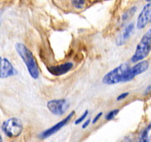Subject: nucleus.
<instances>
[{
  "label": "nucleus",
  "mask_w": 151,
  "mask_h": 142,
  "mask_svg": "<svg viewBox=\"0 0 151 142\" xmlns=\"http://www.w3.org/2000/svg\"><path fill=\"white\" fill-rule=\"evenodd\" d=\"M151 50V28L149 29L145 35L142 36L139 43L138 44L134 53L133 55L131 61L132 62H139L141 61L148 55Z\"/></svg>",
  "instance_id": "obj_2"
},
{
  "label": "nucleus",
  "mask_w": 151,
  "mask_h": 142,
  "mask_svg": "<svg viewBox=\"0 0 151 142\" xmlns=\"http://www.w3.org/2000/svg\"><path fill=\"white\" fill-rule=\"evenodd\" d=\"M87 115H88V110H86V111L84 112V114H83V115H81V116L80 117V118H78L77 120H76L75 125H79L80 123H82V121L86 119Z\"/></svg>",
  "instance_id": "obj_16"
},
{
  "label": "nucleus",
  "mask_w": 151,
  "mask_h": 142,
  "mask_svg": "<svg viewBox=\"0 0 151 142\" xmlns=\"http://www.w3.org/2000/svg\"><path fill=\"white\" fill-rule=\"evenodd\" d=\"M2 130L7 136L11 138L18 137L23 131V125L19 119L10 118L3 123Z\"/></svg>",
  "instance_id": "obj_4"
},
{
  "label": "nucleus",
  "mask_w": 151,
  "mask_h": 142,
  "mask_svg": "<svg viewBox=\"0 0 151 142\" xmlns=\"http://www.w3.org/2000/svg\"><path fill=\"white\" fill-rule=\"evenodd\" d=\"M134 25L133 23L128 25L123 30V31H122V33L119 35V37L117 38V40H116V44H117L118 45H123V44L125 43V41L129 38V36L131 35L133 30H134Z\"/></svg>",
  "instance_id": "obj_11"
},
{
  "label": "nucleus",
  "mask_w": 151,
  "mask_h": 142,
  "mask_svg": "<svg viewBox=\"0 0 151 142\" xmlns=\"http://www.w3.org/2000/svg\"><path fill=\"white\" fill-rule=\"evenodd\" d=\"M128 95H129V93H122V94H120L119 97L117 98V100H118V101H119V100H122V99H124V98H126Z\"/></svg>",
  "instance_id": "obj_18"
},
{
  "label": "nucleus",
  "mask_w": 151,
  "mask_h": 142,
  "mask_svg": "<svg viewBox=\"0 0 151 142\" xmlns=\"http://www.w3.org/2000/svg\"><path fill=\"white\" fill-rule=\"evenodd\" d=\"M0 142H3V139H2V136H0Z\"/></svg>",
  "instance_id": "obj_21"
},
{
  "label": "nucleus",
  "mask_w": 151,
  "mask_h": 142,
  "mask_svg": "<svg viewBox=\"0 0 151 142\" xmlns=\"http://www.w3.org/2000/svg\"><path fill=\"white\" fill-rule=\"evenodd\" d=\"M75 115V112L74 111H72L71 113H70V115H68V116H66L64 120H62L61 121H60L58 122L56 125H55L52 127H50V129L48 130H46L43 131L42 133H41V135H40V138H42V139H45V138H48V137L51 136L52 135H54L55 134L57 131H59L61 128H63L64 126L71 120V118L74 116Z\"/></svg>",
  "instance_id": "obj_8"
},
{
  "label": "nucleus",
  "mask_w": 151,
  "mask_h": 142,
  "mask_svg": "<svg viewBox=\"0 0 151 142\" xmlns=\"http://www.w3.org/2000/svg\"><path fill=\"white\" fill-rule=\"evenodd\" d=\"M151 22V2L147 4L140 12L137 19L136 26L138 29H144Z\"/></svg>",
  "instance_id": "obj_7"
},
{
  "label": "nucleus",
  "mask_w": 151,
  "mask_h": 142,
  "mask_svg": "<svg viewBox=\"0 0 151 142\" xmlns=\"http://www.w3.org/2000/svg\"><path fill=\"white\" fill-rule=\"evenodd\" d=\"M71 4L76 9H81L86 4V1L85 0H73V1H71Z\"/></svg>",
  "instance_id": "obj_14"
},
{
  "label": "nucleus",
  "mask_w": 151,
  "mask_h": 142,
  "mask_svg": "<svg viewBox=\"0 0 151 142\" xmlns=\"http://www.w3.org/2000/svg\"><path fill=\"white\" fill-rule=\"evenodd\" d=\"M136 11H137L136 7H133V8L128 9L127 11H125L123 14V15H122V20L123 21H127L128 19H129L131 17H133V15L134 14Z\"/></svg>",
  "instance_id": "obj_13"
},
{
  "label": "nucleus",
  "mask_w": 151,
  "mask_h": 142,
  "mask_svg": "<svg viewBox=\"0 0 151 142\" xmlns=\"http://www.w3.org/2000/svg\"><path fill=\"white\" fill-rule=\"evenodd\" d=\"M119 109H113V110H111V111H109V113L107 114L106 115V120H112L116 116V115L119 114Z\"/></svg>",
  "instance_id": "obj_15"
},
{
  "label": "nucleus",
  "mask_w": 151,
  "mask_h": 142,
  "mask_svg": "<svg viewBox=\"0 0 151 142\" xmlns=\"http://www.w3.org/2000/svg\"><path fill=\"white\" fill-rule=\"evenodd\" d=\"M90 123H91V120H90V119L86 120V122H85V123H84V124L82 125V129H86V127H87V126L90 125Z\"/></svg>",
  "instance_id": "obj_19"
},
{
  "label": "nucleus",
  "mask_w": 151,
  "mask_h": 142,
  "mask_svg": "<svg viewBox=\"0 0 151 142\" xmlns=\"http://www.w3.org/2000/svg\"><path fill=\"white\" fill-rule=\"evenodd\" d=\"M130 66L129 63H123L115 67L112 71H108V73L103 76L102 82L104 84L113 85L119 82H124L127 72L129 69Z\"/></svg>",
  "instance_id": "obj_3"
},
{
  "label": "nucleus",
  "mask_w": 151,
  "mask_h": 142,
  "mask_svg": "<svg viewBox=\"0 0 151 142\" xmlns=\"http://www.w3.org/2000/svg\"><path fill=\"white\" fill-rule=\"evenodd\" d=\"M103 115V113L102 112H100V113H98L97 115H96V117L92 120V124H96L97 121H98V120L101 118V116Z\"/></svg>",
  "instance_id": "obj_17"
},
{
  "label": "nucleus",
  "mask_w": 151,
  "mask_h": 142,
  "mask_svg": "<svg viewBox=\"0 0 151 142\" xmlns=\"http://www.w3.org/2000/svg\"><path fill=\"white\" fill-rule=\"evenodd\" d=\"M15 50L21 57L23 61L27 67V70L34 79H37L40 76V71H39V66H38L37 61L35 58L33 53L30 50L28 49L25 45L23 43L15 44Z\"/></svg>",
  "instance_id": "obj_1"
},
{
  "label": "nucleus",
  "mask_w": 151,
  "mask_h": 142,
  "mask_svg": "<svg viewBox=\"0 0 151 142\" xmlns=\"http://www.w3.org/2000/svg\"><path fill=\"white\" fill-rule=\"evenodd\" d=\"M148 67H149L148 61H139L137 64H135L134 66H130L129 71L127 72L124 82H129L131 80H133L136 76L147 71Z\"/></svg>",
  "instance_id": "obj_6"
},
{
  "label": "nucleus",
  "mask_w": 151,
  "mask_h": 142,
  "mask_svg": "<svg viewBox=\"0 0 151 142\" xmlns=\"http://www.w3.org/2000/svg\"><path fill=\"white\" fill-rule=\"evenodd\" d=\"M46 107L49 111L54 115H62L69 108V103L66 99H53L49 101Z\"/></svg>",
  "instance_id": "obj_5"
},
{
  "label": "nucleus",
  "mask_w": 151,
  "mask_h": 142,
  "mask_svg": "<svg viewBox=\"0 0 151 142\" xmlns=\"http://www.w3.org/2000/svg\"><path fill=\"white\" fill-rule=\"evenodd\" d=\"M140 142H151V123L143 131L140 138Z\"/></svg>",
  "instance_id": "obj_12"
},
{
  "label": "nucleus",
  "mask_w": 151,
  "mask_h": 142,
  "mask_svg": "<svg viewBox=\"0 0 151 142\" xmlns=\"http://www.w3.org/2000/svg\"><path fill=\"white\" fill-rule=\"evenodd\" d=\"M16 73L14 67L7 58L0 57V78H7Z\"/></svg>",
  "instance_id": "obj_9"
},
{
  "label": "nucleus",
  "mask_w": 151,
  "mask_h": 142,
  "mask_svg": "<svg viewBox=\"0 0 151 142\" xmlns=\"http://www.w3.org/2000/svg\"><path fill=\"white\" fill-rule=\"evenodd\" d=\"M150 93H151V85H150L149 87H147L145 90V94H149Z\"/></svg>",
  "instance_id": "obj_20"
},
{
  "label": "nucleus",
  "mask_w": 151,
  "mask_h": 142,
  "mask_svg": "<svg viewBox=\"0 0 151 142\" xmlns=\"http://www.w3.org/2000/svg\"><path fill=\"white\" fill-rule=\"evenodd\" d=\"M73 67L72 62H65L63 64H60L58 66H53L48 68V71L53 75V76H61L64 75L66 72L70 71Z\"/></svg>",
  "instance_id": "obj_10"
}]
</instances>
